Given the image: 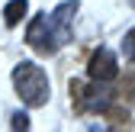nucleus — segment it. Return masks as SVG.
<instances>
[{"mask_svg": "<svg viewBox=\"0 0 135 132\" xmlns=\"http://www.w3.org/2000/svg\"><path fill=\"white\" fill-rule=\"evenodd\" d=\"M13 132H29V116L26 113H13Z\"/></svg>", "mask_w": 135, "mask_h": 132, "instance_id": "9", "label": "nucleus"}, {"mask_svg": "<svg viewBox=\"0 0 135 132\" xmlns=\"http://www.w3.org/2000/svg\"><path fill=\"white\" fill-rule=\"evenodd\" d=\"M77 13V0H64V3H58L52 13H48V26H52V36L58 42V48L64 42H71V20Z\"/></svg>", "mask_w": 135, "mask_h": 132, "instance_id": "4", "label": "nucleus"}, {"mask_svg": "<svg viewBox=\"0 0 135 132\" xmlns=\"http://www.w3.org/2000/svg\"><path fill=\"white\" fill-rule=\"evenodd\" d=\"M90 132H103V129H100V126H90Z\"/></svg>", "mask_w": 135, "mask_h": 132, "instance_id": "10", "label": "nucleus"}, {"mask_svg": "<svg viewBox=\"0 0 135 132\" xmlns=\"http://www.w3.org/2000/svg\"><path fill=\"white\" fill-rule=\"evenodd\" d=\"M113 100V90L106 84H84V81H71V103L77 113H103Z\"/></svg>", "mask_w": 135, "mask_h": 132, "instance_id": "2", "label": "nucleus"}, {"mask_svg": "<svg viewBox=\"0 0 135 132\" xmlns=\"http://www.w3.org/2000/svg\"><path fill=\"white\" fill-rule=\"evenodd\" d=\"M103 113L109 116V126H113L116 132H132V126H135V122H132V116H129L126 110H116V106H106Z\"/></svg>", "mask_w": 135, "mask_h": 132, "instance_id": "7", "label": "nucleus"}, {"mask_svg": "<svg viewBox=\"0 0 135 132\" xmlns=\"http://www.w3.org/2000/svg\"><path fill=\"white\" fill-rule=\"evenodd\" d=\"M26 42L36 48L39 55H55L58 52V42L52 36V26H48V13H39V16H32V23L26 29Z\"/></svg>", "mask_w": 135, "mask_h": 132, "instance_id": "3", "label": "nucleus"}, {"mask_svg": "<svg viewBox=\"0 0 135 132\" xmlns=\"http://www.w3.org/2000/svg\"><path fill=\"white\" fill-rule=\"evenodd\" d=\"M87 74H90V81H97V84H109V81H116V77H119L116 55L109 52V48H97V52L90 55V61H87Z\"/></svg>", "mask_w": 135, "mask_h": 132, "instance_id": "5", "label": "nucleus"}, {"mask_svg": "<svg viewBox=\"0 0 135 132\" xmlns=\"http://www.w3.org/2000/svg\"><path fill=\"white\" fill-rule=\"evenodd\" d=\"M122 55H126L129 61H135V26L126 32V39H122Z\"/></svg>", "mask_w": 135, "mask_h": 132, "instance_id": "8", "label": "nucleus"}, {"mask_svg": "<svg viewBox=\"0 0 135 132\" xmlns=\"http://www.w3.org/2000/svg\"><path fill=\"white\" fill-rule=\"evenodd\" d=\"M13 87L20 93V100L26 106H45L48 97H52V84H48V74L32 61H20L13 68Z\"/></svg>", "mask_w": 135, "mask_h": 132, "instance_id": "1", "label": "nucleus"}, {"mask_svg": "<svg viewBox=\"0 0 135 132\" xmlns=\"http://www.w3.org/2000/svg\"><path fill=\"white\" fill-rule=\"evenodd\" d=\"M26 13H29V0H10L3 7V23L7 26H20Z\"/></svg>", "mask_w": 135, "mask_h": 132, "instance_id": "6", "label": "nucleus"}]
</instances>
